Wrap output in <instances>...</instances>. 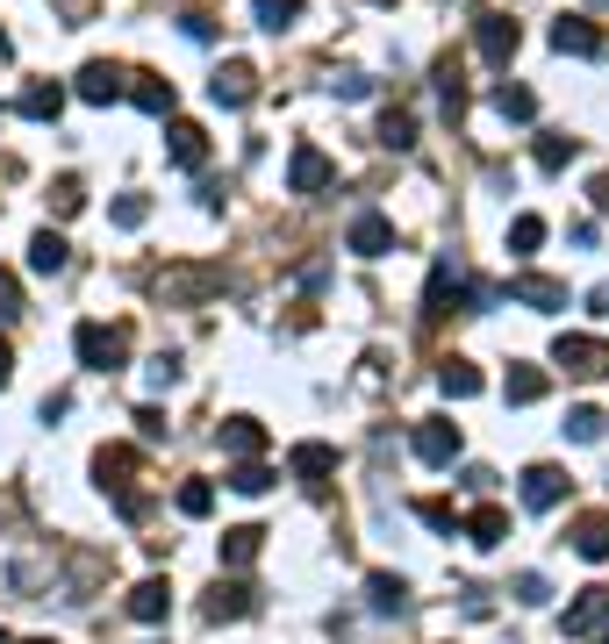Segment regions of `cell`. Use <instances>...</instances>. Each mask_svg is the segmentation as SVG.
Instances as JSON below:
<instances>
[{
	"instance_id": "cell-49",
	"label": "cell",
	"mask_w": 609,
	"mask_h": 644,
	"mask_svg": "<svg viewBox=\"0 0 609 644\" xmlns=\"http://www.w3.org/2000/svg\"><path fill=\"white\" fill-rule=\"evenodd\" d=\"M0 58H15V36H8V29H0Z\"/></svg>"
},
{
	"instance_id": "cell-45",
	"label": "cell",
	"mask_w": 609,
	"mask_h": 644,
	"mask_svg": "<svg viewBox=\"0 0 609 644\" xmlns=\"http://www.w3.org/2000/svg\"><path fill=\"white\" fill-rule=\"evenodd\" d=\"M337 94H345V101H365V94H373V79H359V72H345V79H337Z\"/></svg>"
},
{
	"instance_id": "cell-10",
	"label": "cell",
	"mask_w": 609,
	"mask_h": 644,
	"mask_svg": "<svg viewBox=\"0 0 609 644\" xmlns=\"http://www.w3.org/2000/svg\"><path fill=\"white\" fill-rule=\"evenodd\" d=\"M287 473H295V480H309V487H323V480L337 473V451L309 437V444H295V451H287Z\"/></svg>"
},
{
	"instance_id": "cell-28",
	"label": "cell",
	"mask_w": 609,
	"mask_h": 644,
	"mask_svg": "<svg viewBox=\"0 0 609 644\" xmlns=\"http://www.w3.org/2000/svg\"><path fill=\"white\" fill-rule=\"evenodd\" d=\"M365 594H373V609H381V616H401V602H409V587H401L395 573H365Z\"/></svg>"
},
{
	"instance_id": "cell-12",
	"label": "cell",
	"mask_w": 609,
	"mask_h": 644,
	"mask_svg": "<svg viewBox=\"0 0 609 644\" xmlns=\"http://www.w3.org/2000/svg\"><path fill=\"white\" fill-rule=\"evenodd\" d=\"M567 487H574V480L559 473V466H531V473H523V501H531V509H559Z\"/></svg>"
},
{
	"instance_id": "cell-15",
	"label": "cell",
	"mask_w": 609,
	"mask_h": 644,
	"mask_svg": "<svg viewBox=\"0 0 609 644\" xmlns=\"http://www.w3.org/2000/svg\"><path fill=\"white\" fill-rule=\"evenodd\" d=\"M345 244H351L359 258H387V251H395V222H387V215H359Z\"/></svg>"
},
{
	"instance_id": "cell-25",
	"label": "cell",
	"mask_w": 609,
	"mask_h": 644,
	"mask_svg": "<svg viewBox=\"0 0 609 644\" xmlns=\"http://www.w3.org/2000/svg\"><path fill=\"white\" fill-rule=\"evenodd\" d=\"M459 530H467V537L481 544V552H495V544L509 537V516H502V509H473V516H467V523H459Z\"/></svg>"
},
{
	"instance_id": "cell-41",
	"label": "cell",
	"mask_w": 609,
	"mask_h": 644,
	"mask_svg": "<svg viewBox=\"0 0 609 644\" xmlns=\"http://www.w3.org/2000/svg\"><path fill=\"white\" fill-rule=\"evenodd\" d=\"M15 315H22V280L0 265V322H15Z\"/></svg>"
},
{
	"instance_id": "cell-30",
	"label": "cell",
	"mask_w": 609,
	"mask_h": 644,
	"mask_svg": "<svg viewBox=\"0 0 609 644\" xmlns=\"http://www.w3.org/2000/svg\"><path fill=\"white\" fill-rule=\"evenodd\" d=\"M574 158H581L574 136H538V172H567Z\"/></svg>"
},
{
	"instance_id": "cell-13",
	"label": "cell",
	"mask_w": 609,
	"mask_h": 644,
	"mask_svg": "<svg viewBox=\"0 0 609 644\" xmlns=\"http://www.w3.org/2000/svg\"><path fill=\"white\" fill-rule=\"evenodd\" d=\"M481 387H487V380H481L473 358H445V366H437V394H445V401H473Z\"/></svg>"
},
{
	"instance_id": "cell-4",
	"label": "cell",
	"mask_w": 609,
	"mask_h": 644,
	"mask_svg": "<svg viewBox=\"0 0 609 644\" xmlns=\"http://www.w3.org/2000/svg\"><path fill=\"white\" fill-rule=\"evenodd\" d=\"M552 51L559 58H609V36L595 29L588 15H559L552 22Z\"/></svg>"
},
{
	"instance_id": "cell-27",
	"label": "cell",
	"mask_w": 609,
	"mask_h": 644,
	"mask_svg": "<svg viewBox=\"0 0 609 644\" xmlns=\"http://www.w3.org/2000/svg\"><path fill=\"white\" fill-rule=\"evenodd\" d=\"M15 108H22L29 122H58V108H65V86H29Z\"/></svg>"
},
{
	"instance_id": "cell-50",
	"label": "cell",
	"mask_w": 609,
	"mask_h": 644,
	"mask_svg": "<svg viewBox=\"0 0 609 644\" xmlns=\"http://www.w3.org/2000/svg\"><path fill=\"white\" fill-rule=\"evenodd\" d=\"M0 644H15V637H8V630H0Z\"/></svg>"
},
{
	"instance_id": "cell-16",
	"label": "cell",
	"mask_w": 609,
	"mask_h": 644,
	"mask_svg": "<svg viewBox=\"0 0 609 644\" xmlns=\"http://www.w3.org/2000/svg\"><path fill=\"white\" fill-rule=\"evenodd\" d=\"M165 136H173V144H165V151H173V165H209V129H201V122H173V129H165Z\"/></svg>"
},
{
	"instance_id": "cell-3",
	"label": "cell",
	"mask_w": 609,
	"mask_h": 644,
	"mask_svg": "<svg viewBox=\"0 0 609 644\" xmlns=\"http://www.w3.org/2000/svg\"><path fill=\"white\" fill-rule=\"evenodd\" d=\"M209 101H215V108H251V101H259V65H244V58L215 65V79H209Z\"/></svg>"
},
{
	"instance_id": "cell-26",
	"label": "cell",
	"mask_w": 609,
	"mask_h": 644,
	"mask_svg": "<svg viewBox=\"0 0 609 644\" xmlns=\"http://www.w3.org/2000/svg\"><path fill=\"white\" fill-rule=\"evenodd\" d=\"M237 616H251V587H237V580H229V587L209 594V623H237Z\"/></svg>"
},
{
	"instance_id": "cell-2",
	"label": "cell",
	"mask_w": 609,
	"mask_h": 644,
	"mask_svg": "<svg viewBox=\"0 0 609 644\" xmlns=\"http://www.w3.org/2000/svg\"><path fill=\"white\" fill-rule=\"evenodd\" d=\"M229 287L223 265H173L165 280H158V301H209V294Z\"/></svg>"
},
{
	"instance_id": "cell-32",
	"label": "cell",
	"mask_w": 609,
	"mask_h": 644,
	"mask_svg": "<svg viewBox=\"0 0 609 644\" xmlns=\"http://www.w3.org/2000/svg\"><path fill=\"white\" fill-rule=\"evenodd\" d=\"M467 294V280H459V265H437L431 272V315H445V308Z\"/></svg>"
},
{
	"instance_id": "cell-42",
	"label": "cell",
	"mask_w": 609,
	"mask_h": 644,
	"mask_svg": "<svg viewBox=\"0 0 609 644\" xmlns=\"http://www.w3.org/2000/svg\"><path fill=\"white\" fill-rule=\"evenodd\" d=\"M417 516H423L431 530H459V509H452V501H417Z\"/></svg>"
},
{
	"instance_id": "cell-5",
	"label": "cell",
	"mask_w": 609,
	"mask_h": 644,
	"mask_svg": "<svg viewBox=\"0 0 609 644\" xmlns=\"http://www.w3.org/2000/svg\"><path fill=\"white\" fill-rule=\"evenodd\" d=\"M552 358L567 366V380H602L609 373V344L602 337H559Z\"/></svg>"
},
{
	"instance_id": "cell-24",
	"label": "cell",
	"mask_w": 609,
	"mask_h": 644,
	"mask_svg": "<svg viewBox=\"0 0 609 644\" xmlns=\"http://www.w3.org/2000/svg\"><path fill=\"white\" fill-rule=\"evenodd\" d=\"M259 544H265V530H259V523L223 530V566H251V559H259Z\"/></svg>"
},
{
	"instance_id": "cell-8",
	"label": "cell",
	"mask_w": 609,
	"mask_h": 644,
	"mask_svg": "<svg viewBox=\"0 0 609 644\" xmlns=\"http://www.w3.org/2000/svg\"><path fill=\"white\" fill-rule=\"evenodd\" d=\"M509 301L552 315V308H567V287H559V280H545V272H517V280H509Z\"/></svg>"
},
{
	"instance_id": "cell-35",
	"label": "cell",
	"mask_w": 609,
	"mask_h": 644,
	"mask_svg": "<svg viewBox=\"0 0 609 644\" xmlns=\"http://www.w3.org/2000/svg\"><path fill=\"white\" fill-rule=\"evenodd\" d=\"M538 244H545V215H517V222H509V251H517V258H531Z\"/></svg>"
},
{
	"instance_id": "cell-21",
	"label": "cell",
	"mask_w": 609,
	"mask_h": 644,
	"mask_svg": "<svg viewBox=\"0 0 609 644\" xmlns=\"http://www.w3.org/2000/svg\"><path fill=\"white\" fill-rule=\"evenodd\" d=\"M65 258H72V244L58 230H36L29 237V272H65Z\"/></svg>"
},
{
	"instance_id": "cell-18",
	"label": "cell",
	"mask_w": 609,
	"mask_h": 644,
	"mask_svg": "<svg viewBox=\"0 0 609 644\" xmlns=\"http://www.w3.org/2000/svg\"><path fill=\"white\" fill-rule=\"evenodd\" d=\"M165 609H173V587H165V580H137V587H129V616H137V623H165Z\"/></svg>"
},
{
	"instance_id": "cell-11",
	"label": "cell",
	"mask_w": 609,
	"mask_h": 644,
	"mask_svg": "<svg viewBox=\"0 0 609 644\" xmlns=\"http://www.w3.org/2000/svg\"><path fill=\"white\" fill-rule=\"evenodd\" d=\"M517 44H523V29L509 15H481V58H487V65H509Z\"/></svg>"
},
{
	"instance_id": "cell-51",
	"label": "cell",
	"mask_w": 609,
	"mask_h": 644,
	"mask_svg": "<svg viewBox=\"0 0 609 644\" xmlns=\"http://www.w3.org/2000/svg\"><path fill=\"white\" fill-rule=\"evenodd\" d=\"M29 644H51V637H29Z\"/></svg>"
},
{
	"instance_id": "cell-17",
	"label": "cell",
	"mask_w": 609,
	"mask_h": 644,
	"mask_svg": "<svg viewBox=\"0 0 609 644\" xmlns=\"http://www.w3.org/2000/svg\"><path fill=\"white\" fill-rule=\"evenodd\" d=\"M122 94H129V101L144 108V115H173V79H158V72H137V86H122Z\"/></svg>"
},
{
	"instance_id": "cell-38",
	"label": "cell",
	"mask_w": 609,
	"mask_h": 644,
	"mask_svg": "<svg viewBox=\"0 0 609 644\" xmlns=\"http://www.w3.org/2000/svg\"><path fill=\"white\" fill-rule=\"evenodd\" d=\"M51 208H58V215H79V208H87V187H79V172H65V179L51 187Z\"/></svg>"
},
{
	"instance_id": "cell-36",
	"label": "cell",
	"mask_w": 609,
	"mask_h": 644,
	"mask_svg": "<svg viewBox=\"0 0 609 644\" xmlns=\"http://www.w3.org/2000/svg\"><path fill=\"white\" fill-rule=\"evenodd\" d=\"M229 487H237V494H265V487H273V466H259V458H237Z\"/></svg>"
},
{
	"instance_id": "cell-33",
	"label": "cell",
	"mask_w": 609,
	"mask_h": 644,
	"mask_svg": "<svg viewBox=\"0 0 609 644\" xmlns=\"http://www.w3.org/2000/svg\"><path fill=\"white\" fill-rule=\"evenodd\" d=\"M251 15H259V29H295V15H301V0H251Z\"/></svg>"
},
{
	"instance_id": "cell-48",
	"label": "cell",
	"mask_w": 609,
	"mask_h": 644,
	"mask_svg": "<svg viewBox=\"0 0 609 644\" xmlns=\"http://www.w3.org/2000/svg\"><path fill=\"white\" fill-rule=\"evenodd\" d=\"M58 8H65L72 22H87V8H94V0H58Z\"/></svg>"
},
{
	"instance_id": "cell-44",
	"label": "cell",
	"mask_w": 609,
	"mask_h": 644,
	"mask_svg": "<svg viewBox=\"0 0 609 644\" xmlns=\"http://www.w3.org/2000/svg\"><path fill=\"white\" fill-rule=\"evenodd\" d=\"M144 380H151V387H173V380H179V358H173V351L151 358V373H144Z\"/></svg>"
},
{
	"instance_id": "cell-37",
	"label": "cell",
	"mask_w": 609,
	"mask_h": 644,
	"mask_svg": "<svg viewBox=\"0 0 609 644\" xmlns=\"http://www.w3.org/2000/svg\"><path fill=\"white\" fill-rule=\"evenodd\" d=\"M381 144H387V151H409V144H417V115H401V108H395V115H381Z\"/></svg>"
},
{
	"instance_id": "cell-9",
	"label": "cell",
	"mask_w": 609,
	"mask_h": 644,
	"mask_svg": "<svg viewBox=\"0 0 609 644\" xmlns=\"http://www.w3.org/2000/svg\"><path fill=\"white\" fill-rule=\"evenodd\" d=\"M122 79H129L122 65H108V58H94V65H79V101H94V108L122 101Z\"/></svg>"
},
{
	"instance_id": "cell-31",
	"label": "cell",
	"mask_w": 609,
	"mask_h": 644,
	"mask_svg": "<svg viewBox=\"0 0 609 644\" xmlns=\"http://www.w3.org/2000/svg\"><path fill=\"white\" fill-rule=\"evenodd\" d=\"M602 430H609V416H602V408H588V401H581V408H567V437H574V444H595Z\"/></svg>"
},
{
	"instance_id": "cell-40",
	"label": "cell",
	"mask_w": 609,
	"mask_h": 644,
	"mask_svg": "<svg viewBox=\"0 0 609 644\" xmlns=\"http://www.w3.org/2000/svg\"><path fill=\"white\" fill-rule=\"evenodd\" d=\"M144 222H151V201H144V194H122L115 201V230H144Z\"/></svg>"
},
{
	"instance_id": "cell-7",
	"label": "cell",
	"mask_w": 609,
	"mask_h": 644,
	"mask_svg": "<svg viewBox=\"0 0 609 644\" xmlns=\"http://www.w3.org/2000/svg\"><path fill=\"white\" fill-rule=\"evenodd\" d=\"M459 451H467V437H459V423H445V416H431V423H417V458H423V466H452Z\"/></svg>"
},
{
	"instance_id": "cell-1",
	"label": "cell",
	"mask_w": 609,
	"mask_h": 644,
	"mask_svg": "<svg viewBox=\"0 0 609 644\" xmlns=\"http://www.w3.org/2000/svg\"><path fill=\"white\" fill-rule=\"evenodd\" d=\"M72 351H79V366H87V373H115L122 358H129V330H108V322H79V330H72Z\"/></svg>"
},
{
	"instance_id": "cell-47",
	"label": "cell",
	"mask_w": 609,
	"mask_h": 644,
	"mask_svg": "<svg viewBox=\"0 0 609 644\" xmlns=\"http://www.w3.org/2000/svg\"><path fill=\"white\" fill-rule=\"evenodd\" d=\"M15 380V351H8V337H0V387Z\"/></svg>"
},
{
	"instance_id": "cell-46",
	"label": "cell",
	"mask_w": 609,
	"mask_h": 644,
	"mask_svg": "<svg viewBox=\"0 0 609 644\" xmlns=\"http://www.w3.org/2000/svg\"><path fill=\"white\" fill-rule=\"evenodd\" d=\"M588 201H595V208L609 215V172H595V179H588Z\"/></svg>"
},
{
	"instance_id": "cell-29",
	"label": "cell",
	"mask_w": 609,
	"mask_h": 644,
	"mask_svg": "<svg viewBox=\"0 0 609 644\" xmlns=\"http://www.w3.org/2000/svg\"><path fill=\"white\" fill-rule=\"evenodd\" d=\"M495 108H502V115L509 122H531V115H538V94H531V86H495Z\"/></svg>"
},
{
	"instance_id": "cell-14",
	"label": "cell",
	"mask_w": 609,
	"mask_h": 644,
	"mask_svg": "<svg viewBox=\"0 0 609 644\" xmlns=\"http://www.w3.org/2000/svg\"><path fill=\"white\" fill-rule=\"evenodd\" d=\"M595 630H609V587H588L567 609V637H595Z\"/></svg>"
},
{
	"instance_id": "cell-6",
	"label": "cell",
	"mask_w": 609,
	"mask_h": 644,
	"mask_svg": "<svg viewBox=\"0 0 609 644\" xmlns=\"http://www.w3.org/2000/svg\"><path fill=\"white\" fill-rule=\"evenodd\" d=\"M331 179H337V165L315 151V144H295V151H287V194H323Z\"/></svg>"
},
{
	"instance_id": "cell-19",
	"label": "cell",
	"mask_w": 609,
	"mask_h": 644,
	"mask_svg": "<svg viewBox=\"0 0 609 644\" xmlns=\"http://www.w3.org/2000/svg\"><path fill=\"white\" fill-rule=\"evenodd\" d=\"M94 473H101V487L129 494V480H137V451H129V444H115V451H101V458H94Z\"/></svg>"
},
{
	"instance_id": "cell-34",
	"label": "cell",
	"mask_w": 609,
	"mask_h": 644,
	"mask_svg": "<svg viewBox=\"0 0 609 644\" xmlns=\"http://www.w3.org/2000/svg\"><path fill=\"white\" fill-rule=\"evenodd\" d=\"M437 108H445V122L467 115V86H459V72H452V65H437Z\"/></svg>"
},
{
	"instance_id": "cell-22",
	"label": "cell",
	"mask_w": 609,
	"mask_h": 644,
	"mask_svg": "<svg viewBox=\"0 0 609 644\" xmlns=\"http://www.w3.org/2000/svg\"><path fill=\"white\" fill-rule=\"evenodd\" d=\"M574 552H581L588 566L609 559V516H581V523H574Z\"/></svg>"
},
{
	"instance_id": "cell-23",
	"label": "cell",
	"mask_w": 609,
	"mask_h": 644,
	"mask_svg": "<svg viewBox=\"0 0 609 644\" xmlns=\"http://www.w3.org/2000/svg\"><path fill=\"white\" fill-rule=\"evenodd\" d=\"M223 451H229V458H259V451H265V423H251V416L223 423Z\"/></svg>"
},
{
	"instance_id": "cell-20",
	"label": "cell",
	"mask_w": 609,
	"mask_h": 644,
	"mask_svg": "<svg viewBox=\"0 0 609 644\" xmlns=\"http://www.w3.org/2000/svg\"><path fill=\"white\" fill-rule=\"evenodd\" d=\"M545 387H552V380H545V366H509V380H502V394H509L517 408L545 401Z\"/></svg>"
},
{
	"instance_id": "cell-43",
	"label": "cell",
	"mask_w": 609,
	"mask_h": 644,
	"mask_svg": "<svg viewBox=\"0 0 609 644\" xmlns=\"http://www.w3.org/2000/svg\"><path fill=\"white\" fill-rule=\"evenodd\" d=\"M517 602H531V609H538V602H552V587H545V573H523V580H517Z\"/></svg>"
},
{
	"instance_id": "cell-39",
	"label": "cell",
	"mask_w": 609,
	"mask_h": 644,
	"mask_svg": "<svg viewBox=\"0 0 609 644\" xmlns=\"http://www.w3.org/2000/svg\"><path fill=\"white\" fill-rule=\"evenodd\" d=\"M215 509V487L209 480H187V487H179V516H209Z\"/></svg>"
}]
</instances>
